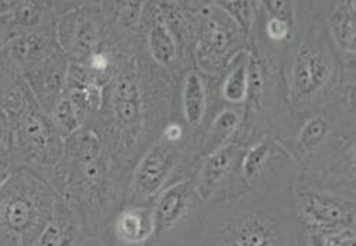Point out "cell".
Instances as JSON below:
<instances>
[{
  "mask_svg": "<svg viewBox=\"0 0 356 246\" xmlns=\"http://www.w3.org/2000/svg\"><path fill=\"white\" fill-rule=\"evenodd\" d=\"M176 82L149 59L136 55L103 88L102 106L86 127L100 141L115 174L127 186L134 166L159 138L175 111Z\"/></svg>",
  "mask_w": 356,
  "mask_h": 246,
  "instance_id": "obj_1",
  "label": "cell"
},
{
  "mask_svg": "<svg viewBox=\"0 0 356 246\" xmlns=\"http://www.w3.org/2000/svg\"><path fill=\"white\" fill-rule=\"evenodd\" d=\"M179 246H302L290 202V184L204 203Z\"/></svg>",
  "mask_w": 356,
  "mask_h": 246,
  "instance_id": "obj_2",
  "label": "cell"
},
{
  "mask_svg": "<svg viewBox=\"0 0 356 246\" xmlns=\"http://www.w3.org/2000/svg\"><path fill=\"white\" fill-rule=\"evenodd\" d=\"M348 64L334 47L316 0L299 2L298 31L286 55V85L296 111L306 113L323 107L337 92Z\"/></svg>",
  "mask_w": 356,
  "mask_h": 246,
  "instance_id": "obj_3",
  "label": "cell"
},
{
  "mask_svg": "<svg viewBox=\"0 0 356 246\" xmlns=\"http://www.w3.org/2000/svg\"><path fill=\"white\" fill-rule=\"evenodd\" d=\"M127 184L103 154L96 134L83 127L65 140V181L61 195L76 211L88 239L126 200Z\"/></svg>",
  "mask_w": 356,
  "mask_h": 246,
  "instance_id": "obj_4",
  "label": "cell"
},
{
  "mask_svg": "<svg viewBox=\"0 0 356 246\" xmlns=\"http://www.w3.org/2000/svg\"><path fill=\"white\" fill-rule=\"evenodd\" d=\"M250 83L243 124L232 142L248 148L264 137L284 147L294 131L299 111L289 100L284 51L250 45Z\"/></svg>",
  "mask_w": 356,
  "mask_h": 246,
  "instance_id": "obj_5",
  "label": "cell"
},
{
  "mask_svg": "<svg viewBox=\"0 0 356 246\" xmlns=\"http://www.w3.org/2000/svg\"><path fill=\"white\" fill-rule=\"evenodd\" d=\"M200 161L199 138L172 113L159 138L134 166L124 202L152 203L173 184L191 180Z\"/></svg>",
  "mask_w": 356,
  "mask_h": 246,
  "instance_id": "obj_6",
  "label": "cell"
},
{
  "mask_svg": "<svg viewBox=\"0 0 356 246\" xmlns=\"http://www.w3.org/2000/svg\"><path fill=\"white\" fill-rule=\"evenodd\" d=\"M58 199L59 193L51 183L17 166L0 189V246H33Z\"/></svg>",
  "mask_w": 356,
  "mask_h": 246,
  "instance_id": "obj_7",
  "label": "cell"
},
{
  "mask_svg": "<svg viewBox=\"0 0 356 246\" xmlns=\"http://www.w3.org/2000/svg\"><path fill=\"white\" fill-rule=\"evenodd\" d=\"M9 124L16 165L35 172L61 193L65 181V140L51 115L34 103Z\"/></svg>",
  "mask_w": 356,
  "mask_h": 246,
  "instance_id": "obj_8",
  "label": "cell"
},
{
  "mask_svg": "<svg viewBox=\"0 0 356 246\" xmlns=\"http://www.w3.org/2000/svg\"><path fill=\"white\" fill-rule=\"evenodd\" d=\"M248 35L231 20L216 0H203L193 67L204 76L217 79L232 58L248 49Z\"/></svg>",
  "mask_w": 356,
  "mask_h": 246,
  "instance_id": "obj_9",
  "label": "cell"
},
{
  "mask_svg": "<svg viewBox=\"0 0 356 246\" xmlns=\"http://www.w3.org/2000/svg\"><path fill=\"white\" fill-rule=\"evenodd\" d=\"M293 215L300 231H338L356 224V199L330 190L305 177L290 184Z\"/></svg>",
  "mask_w": 356,
  "mask_h": 246,
  "instance_id": "obj_10",
  "label": "cell"
},
{
  "mask_svg": "<svg viewBox=\"0 0 356 246\" xmlns=\"http://www.w3.org/2000/svg\"><path fill=\"white\" fill-rule=\"evenodd\" d=\"M241 173L248 193H266L289 186L302 174L290 154L270 137H264L245 149Z\"/></svg>",
  "mask_w": 356,
  "mask_h": 246,
  "instance_id": "obj_11",
  "label": "cell"
},
{
  "mask_svg": "<svg viewBox=\"0 0 356 246\" xmlns=\"http://www.w3.org/2000/svg\"><path fill=\"white\" fill-rule=\"evenodd\" d=\"M245 149L229 142L199 162L192 180L204 203H221L248 193L241 173Z\"/></svg>",
  "mask_w": 356,
  "mask_h": 246,
  "instance_id": "obj_12",
  "label": "cell"
},
{
  "mask_svg": "<svg viewBox=\"0 0 356 246\" xmlns=\"http://www.w3.org/2000/svg\"><path fill=\"white\" fill-rule=\"evenodd\" d=\"M203 206L204 202L197 195L192 179L162 192L154 200V246H179Z\"/></svg>",
  "mask_w": 356,
  "mask_h": 246,
  "instance_id": "obj_13",
  "label": "cell"
},
{
  "mask_svg": "<svg viewBox=\"0 0 356 246\" xmlns=\"http://www.w3.org/2000/svg\"><path fill=\"white\" fill-rule=\"evenodd\" d=\"M108 26L102 0L81 3L56 22V37L70 63L81 64L100 45Z\"/></svg>",
  "mask_w": 356,
  "mask_h": 246,
  "instance_id": "obj_14",
  "label": "cell"
},
{
  "mask_svg": "<svg viewBox=\"0 0 356 246\" xmlns=\"http://www.w3.org/2000/svg\"><path fill=\"white\" fill-rule=\"evenodd\" d=\"M218 106L221 103L217 96V79L204 76L195 67L189 68L176 83L173 113L182 118L199 140Z\"/></svg>",
  "mask_w": 356,
  "mask_h": 246,
  "instance_id": "obj_15",
  "label": "cell"
},
{
  "mask_svg": "<svg viewBox=\"0 0 356 246\" xmlns=\"http://www.w3.org/2000/svg\"><path fill=\"white\" fill-rule=\"evenodd\" d=\"M97 239L103 246H154V202H124L102 224Z\"/></svg>",
  "mask_w": 356,
  "mask_h": 246,
  "instance_id": "obj_16",
  "label": "cell"
},
{
  "mask_svg": "<svg viewBox=\"0 0 356 246\" xmlns=\"http://www.w3.org/2000/svg\"><path fill=\"white\" fill-rule=\"evenodd\" d=\"M145 51L152 63L165 71L176 83L193 67V63L186 56L163 19L158 3L152 0L149 2L145 24Z\"/></svg>",
  "mask_w": 356,
  "mask_h": 246,
  "instance_id": "obj_17",
  "label": "cell"
},
{
  "mask_svg": "<svg viewBox=\"0 0 356 246\" xmlns=\"http://www.w3.org/2000/svg\"><path fill=\"white\" fill-rule=\"evenodd\" d=\"M59 49L61 47L56 37V24H52L20 33L0 52V59L24 74Z\"/></svg>",
  "mask_w": 356,
  "mask_h": 246,
  "instance_id": "obj_18",
  "label": "cell"
},
{
  "mask_svg": "<svg viewBox=\"0 0 356 246\" xmlns=\"http://www.w3.org/2000/svg\"><path fill=\"white\" fill-rule=\"evenodd\" d=\"M70 64L68 56L59 49L35 68L22 74L38 106L49 115L64 97Z\"/></svg>",
  "mask_w": 356,
  "mask_h": 246,
  "instance_id": "obj_19",
  "label": "cell"
},
{
  "mask_svg": "<svg viewBox=\"0 0 356 246\" xmlns=\"http://www.w3.org/2000/svg\"><path fill=\"white\" fill-rule=\"evenodd\" d=\"M328 35L348 64L356 60V2L355 0H316Z\"/></svg>",
  "mask_w": 356,
  "mask_h": 246,
  "instance_id": "obj_20",
  "label": "cell"
},
{
  "mask_svg": "<svg viewBox=\"0 0 356 246\" xmlns=\"http://www.w3.org/2000/svg\"><path fill=\"white\" fill-rule=\"evenodd\" d=\"M86 232L72 206L59 195L54 213L33 246H82Z\"/></svg>",
  "mask_w": 356,
  "mask_h": 246,
  "instance_id": "obj_21",
  "label": "cell"
},
{
  "mask_svg": "<svg viewBox=\"0 0 356 246\" xmlns=\"http://www.w3.org/2000/svg\"><path fill=\"white\" fill-rule=\"evenodd\" d=\"M64 97L70 100L83 127H88L100 110L103 86H100L81 65L71 63Z\"/></svg>",
  "mask_w": 356,
  "mask_h": 246,
  "instance_id": "obj_22",
  "label": "cell"
},
{
  "mask_svg": "<svg viewBox=\"0 0 356 246\" xmlns=\"http://www.w3.org/2000/svg\"><path fill=\"white\" fill-rule=\"evenodd\" d=\"M244 117L243 107H231L221 104L216 108L210 121L199 140L200 159L214 154L227 144L232 142L238 133Z\"/></svg>",
  "mask_w": 356,
  "mask_h": 246,
  "instance_id": "obj_23",
  "label": "cell"
},
{
  "mask_svg": "<svg viewBox=\"0 0 356 246\" xmlns=\"http://www.w3.org/2000/svg\"><path fill=\"white\" fill-rule=\"evenodd\" d=\"M37 103L30 86L19 69L0 59V111L9 122L31 104Z\"/></svg>",
  "mask_w": 356,
  "mask_h": 246,
  "instance_id": "obj_24",
  "label": "cell"
},
{
  "mask_svg": "<svg viewBox=\"0 0 356 246\" xmlns=\"http://www.w3.org/2000/svg\"><path fill=\"white\" fill-rule=\"evenodd\" d=\"M250 83V52L236 54L222 75L217 78V96L221 104L231 107L245 106Z\"/></svg>",
  "mask_w": 356,
  "mask_h": 246,
  "instance_id": "obj_25",
  "label": "cell"
},
{
  "mask_svg": "<svg viewBox=\"0 0 356 246\" xmlns=\"http://www.w3.org/2000/svg\"><path fill=\"white\" fill-rule=\"evenodd\" d=\"M51 118L64 140H68L70 137H72L74 134H76L79 130L83 129L79 115L76 114L75 108L72 107V104L67 97H63L59 100V103L51 113Z\"/></svg>",
  "mask_w": 356,
  "mask_h": 246,
  "instance_id": "obj_26",
  "label": "cell"
},
{
  "mask_svg": "<svg viewBox=\"0 0 356 246\" xmlns=\"http://www.w3.org/2000/svg\"><path fill=\"white\" fill-rule=\"evenodd\" d=\"M216 2L250 38V33H251V28L254 24V16H255L254 0H238V2H231V0H216Z\"/></svg>",
  "mask_w": 356,
  "mask_h": 246,
  "instance_id": "obj_27",
  "label": "cell"
},
{
  "mask_svg": "<svg viewBox=\"0 0 356 246\" xmlns=\"http://www.w3.org/2000/svg\"><path fill=\"white\" fill-rule=\"evenodd\" d=\"M16 35L19 34L15 28L12 12L0 15V52H2L12 42V40Z\"/></svg>",
  "mask_w": 356,
  "mask_h": 246,
  "instance_id": "obj_28",
  "label": "cell"
},
{
  "mask_svg": "<svg viewBox=\"0 0 356 246\" xmlns=\"http://www.w3.org/2000/svg\"><path fill=\"white\" fill-rule=\"evenodd\" d=\"M12 156V129L8 118L0 111V158Z\"/></svg>",
  "mask_w": 356,
  "mask_h": 246,
  "instance_id": "obj_29",
  "label": "cell"
},
{
  "mask_svg": "<svg viewBox=\"0 0 356 246\" xmlns=\"http://www.w3.org/2000/svg\"><path fill=\"white\" fill-rule=\"evenodd\" d=\"M15 0H0V15H5L13 10Z\"/></svg>",
  "mask_w": 356,
  "mask_h": 246,
  "instance_id": "obj_30",
  "label": "cell"
}]
</instances>
